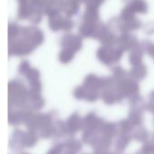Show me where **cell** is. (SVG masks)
Returning <instances> with one entry per match:
<instances>
[{
    "instance_id": "1",
    "label": "cell",
    "mask_w": 154,
    "mask_h": 154,
    "mask_svg": "<svg viewBox=\"0 0 154 154\" xmlns=\"http://www.w3.org/2000/svg\"><path fill=\"white\" fill-rule=\"evenodd\" d=\"M130 8L133 11V13H135V12L143 13L146 10V6H145V3H143L141 1H136L130 6Z\"/></svg>"
},
{
    "instance_id": "2",
    "label": "cell",
    "mask_w": 154,
    "mask_h": 154,
    "mask_svg": "<svg viewBox=\"0 0 154 154\" xmlns=\"http://www.w3.org/2000/svg\"><path fill=\"white\" fill-rule=\"evenodd\" d=\"M76 9H77V4L74 3L73 1H71L68 4V8H66V14L68 16H71V15H72V14L75 13Z\"/></svg>"
}]
</instances>
